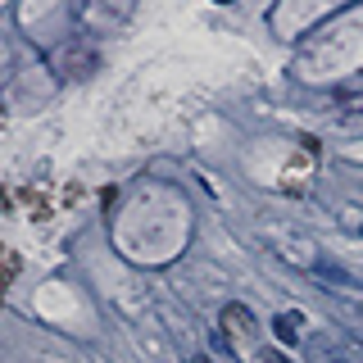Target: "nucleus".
<instances>
[{
  "label": "nucleus",
  "mask_w": 363,
  "mask_h": 363,
  "mask_svg": "<svg viewBox=\"0 0 363 363\" xmlns=\"http://www.w3.org/2000/svg\"><path fill=\"white\" fill-rule=\"evenodd\" d=\"M313 277H318V281H327V286H336V291H363V281L354 277V272L340 268V264H332V259L313 264Z\"/></svg>",
  "instance_id": "obj_3"
},
{
  "label": "nucleus",
  "mask_w": 363,
  "mask_h": 363,
  "mask_svg": "<svg viewBox=\"0 0 363 363\" xmlns=\"http://www.w3.org/2000/svg\"><path fill=\"white\" fill-rule=\"evenodd\" d=\"M295 327H300V313H277L272 318V336L277 340H295Z\"/></svg>",
  "instance_id": "obj_4"
},
{
  "label": "nucleus",
  "mask_w": 363,
  "mask_h": 363,
  "mask_svg": "<svg viewBox=\"0 0 363 363\" xmlns=\"http://www.w3.org/2000/svg\"><path fill=\"white\" fill-rule=\"evenodd\" d=\"M359 236H363V227H359Z\"/></svg>",
  "instance_id": "obj_7"
},
{
  "label": "nucleus",
  "mask_w": 363,
  "mask_h": 363,
  "mask_svg": "<svg viewBox=\"0 0 363 363\" xmlns=\"http://www.w3.org/2000/svg\"><path fill=\"white\" fill-rule=\"evenodd\" d=\"M255 327H259V323H255V313H250L245 304H227L223 318H218V332L227 336L232 354H250V350L259 354V350H264V345H259V332H255Z\"/></svg>",
  "instance_id": "obj_1"
},
{
  "label": "nucleus",
  "mask_w": 363,
  "mask_h": 363,
  "mask_svg": "<svg viewBox=\"0 0 363 363\" xmlns=\"http://www.w3.org/2000/svg\"><path fill=\"white\" fill-rule=\"evenodd\" d=\"M304 350H309V363H354V359H350V354H345V350H340L327 332L309 336V340H304Z\"/></svg>",
  "instance_id": "obj_2"
},
{
  "label": "nucleus",
  "mask_w": 363,
  "mask_h": 363,
  "mask_svg": "<svg viewBox=\"0 0 363 363\" xmlns=\"http://www.w3.org/2000/svg\"><path fill=\"white\" fill-rule=\"evenodd\" d=\"M191 363H213V359H209V354H196V359H191Z\"/></svg>",
  "instance_id": "obj_6"
},
{
  "label": "nucleus",
  "mask_w": 363,
  "mask_h": 363,
  "mask_svg": "<svg viewBox=\"0 0 363 363\" xmlns=\"http://www.w3.org/2000/svg\"><path fill=\"white\" fill-rule=\"evenodd\" d=\"M259 363H291L286 354H277V350H259V354H255Z\"/></svg>",
  "instance_id": "obj_5"
}]
</instances>
